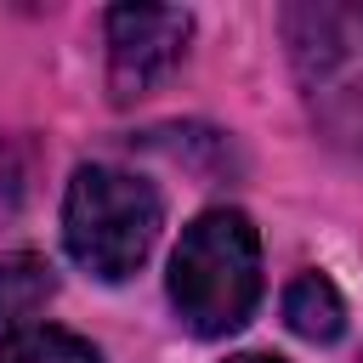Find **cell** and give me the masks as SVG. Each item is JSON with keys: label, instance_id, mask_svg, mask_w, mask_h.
Returning <instances> with one entry per match:
<instances>
[{"label": "cell", "instance_id": "8992f818", "mask_svg": "<svg viewBox=\"0 0 363 363\" xmlns=\"http://www.w3.org/2000/svg\"><path fill=\"white\" fill-rule=\"evenodd\" d=\"M51 289H57V278H51V267L40 255H28V250L0 255V323H6V335L23 329L51 301Z\"/></svg>", "mask_w": 363, "mask_h": 363}, {"label": "cell", "instance_id": "6da1fadb", "mask_svg": "<svg viewBox=\"0 0 363 363\" xmlns=\"http://www.w3.org/2000/svg\"><path fill=\"white\" fill-rule=\"evenodd\" d=\"M261 301V238L244 210H204L170 255V306L199 340L250 323Z\"/></svg>", "mask_w": 363, "mask_h": 363}, {"label": "cell", "instance_id": "5b68a950", "mask_svg": "<svg viewBox=\"0 0 363 363\" xmlns=\"http://www.w3.org/2000/svg\"><path fill=\"white\" fill-rule=\"evenodd\" d=\"M284 323H289L301 340H318V346L340 340V329H346V301H340L335 278H329V272H301V278L284 289Z\"/></svg>", "mask_w": 363, "mask_h": 363}, {"label": "cell", "instance_id": "52a82bcc", "mask_svg": "<svg viewBox=\"0 0 363 363\" xmlns=\"http://www.w3.org/2000/svg\"><path fill=\"white\" fill-rule=\"evenodd\" d=\"M0 363H102V352L57 323H23L0 340Z\"/></svg>", "mask_w": 363, "mask_h": 363}, {"label": "cell", "instance_id": "ba28073f", "mask_svg": "<svg viewBox=\"0 0 363 363\" xmlns=\"http://www.w3.org/2000/svg\"><path fill=\"white\" fill-rule=\"evenodd\" d=\"M17 199H23V164H17V153L0 142V221L17 210Z\"/></svg>", "mask_w": 363, "mask_h": 363}, {"label": "cell", "instance_id": "3957f363", "mask_svg": "<svg viewBox=\"0 0 363 363\" xmlns=\"http://www.w3.org/2000/svg\"><path fill=\"white\" fill-rule=\"evenodd\" d=\"M284 28L312 108L340 136H363V6H295Z\"/></svg>", "mask_w": 363, "mask_h": 363}, {"label": "cell", "instance_id": "7a4b0ae2", "mask_svg": "<svg viewBox=\"0 0 363 363\" xmlns=\"http://www.w3.org/2000/svg\"><path fill=\"white\" fill-rule=\"evenodd\" d=\"M159 221H164V204H159L153 182H142L119 164H79L74 170L68 199H62V244L91 278L125 284L147 261Z\"/></svg>", "mask_w": 363, "mask_h": 363}, {"label": "cell", "instance_id": "9c48e42d", "mask_svg": "<svg viewBox=\"0 0 363 363\" xmlns=\"http://www.w3.org/2000/svg\"><path fill=\"white\" fill-rule=\"evenodd\" d=\"M227 363H284V357H267V352H238V357H227Z\"/></svg>", "mask_w": 363, "mask_h": 363}, {"label": "cell", "instance_id": "277c9868", "mask_svg": "<svg viewBox=\"0 0 363 363\" xmlns=\"http://www.w3.org/2000/svg\"><path fill=\"white\" fill-rule=\"evenodd\" d=\"M193 17L182 6H113L108 11V85L113 102H136L164 85L187 51Z\"/></svg>", "mask_w": 363, "mask_h": 363}]
</instances>
